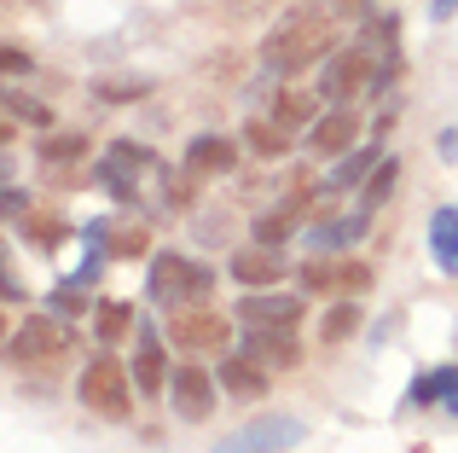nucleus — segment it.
Wrapping results in <instances>:
<instances>
[{"label": "nucleus", "instance_id": "nucleus-1", "mask_svg": "<svg viewBox=\"0 0 458 453\" xmlns=\"http://www.w3.org/2000/svg\"><path fill=\"white\" fill-rule=\"evenodd\" d=\"M331 47H336V18H331V12L296 6L284 23L267 30V41H261V64H267V76H296V70L331 58Z\"/></svg>", "mask_w": 458, "mask_h": 453}, {"label": "nucleus", "instance_id": "nucleus-2", "mask_svg": "<svg viewBox=\"0 0 458 453\" xmlns=\"http://www.w3.org/2000/svg\"><path fill=\"white\" fill-rule=\"evenodd\" d=\"M209 268H203V261H191V256H174V250H168V256H157L151 261V303H163V308H191V303H203V296H209Z\"/></svg>", "mask_w": 458, "mask_h": 453}, {"label": "nucleus", "instance_id": "nucleus-3", "mask_svg": "<svg viewBox=\"0 0 458 453\" xmlns=\"http://www.w3.org/2000/svg\"><path fill=\"white\" fill-rule=\"evenodd\" d=\"M70 349H76L70 326H53V320H30V326L12 338V361L30 366V372H58V366L70 361Z\"/></svg>", "mask_w": 458, "mask_h": 453}, {"label": "nucleus", "instance_id": "nucleus-4", "mask_svg": "<svg viewBox=\"0 0 458 453\" xmlns=\"http://www.w3.org/2000/svg\"><path fill=\"white\" fill-rule=\"evenodd\" d=\"M99 175H105V186H111L116 198H128V204L140 198V186H146V181H168V175H163V163H157L151 151H140L134 140H116V146L105 151Z\"/></svg>", "mask_w": 458, "mask_h": 453}, {"label": "nucleus", "instance_id": "nucleus-5", "mask_svg": "<svg viewBox=\"0 0 458 453\" xmlns=\"http://www.w3.org/2000/svg\"><path fill=\"white\" fill-rule=\"evenodd\" d=\"M371 76H377V53L371 47H343V53H331L325 58V76H319V93L325 99H354V93H366L371 88Z\"/></svg>", "mask_w": 458, "mask_h": 453}, {"label": "nucleus", "instance_id": "nucleus-6", "mask_svg": "<svg viewBox=\"0 0 458 453\" xmlns=\"http://www.w3.org/2000/svg\"><path fill=\"white\" fill-rule=\"evenodd\" d=\"M128 378H134V372H123L111 355H99V361L81 372V401H88L93 413H105V419H128V401H134Z\"/></svg>", "mask_w": 458, "mask_h": 453}, {"label": "nucleus", "instance_id": "nucleus-7", "mask_svg": "<svg viewBox=\"0 0 458 453\" xmlns=\"http://www.w3.org/2000/svg\"><path fill=\"white\" fill-rule=\"evenodd\" d=\"M168 338H174L186 355H215V349L226 343V320H221V314H209L203 303H191V308H168Z\"/></svg>", "mask_w": 458, "mask_h": 453}, {"label": "nucleus", "instance_id": "nucleus-8", "mask_svg": "<svg viewBox=\"0 0 458 453\" xmlns=\"http://www.w3.org/2000/svg\"><path fill=\"white\" fill-rule=\"evenodd\" d=\"M302 424L296 419H261V424H244V431H233L226 442H215L209 453H291L302 442Z\"/></svg>", "mask_w": 458, "mask_h": 453}, {"label": "nucleus", "instance_id": "nucleus-9", "mask_svg": "<svg viewBox=\"0 0 458 453\" xmlns=\"http://www.w3.org/2000/svg\"><path fill=\"white\" fill-rule=\"evenodd\" d=\"M296 279H302L308 291H336V296L348 291V296H354V291H366V285H371V268H366V261H348V256H331V250H325V256L302 261Z\"/></svg>", "mask_w": 458, "mask_h": 453}, {"label": "nucleus", "instance_id": "nucleus-10", "mask_svg": "<svg viewBox=\"0 0 458 453\" xmlns=\"http://www.w3.org/2000/svg\"><path fill=\"white\" fill-rule=\"evenodd\" d=\"M302 308H308L302 291H250L238 314H244V326H296Z\"/></svg>", "mask_w": 458, "mask_h": 453}, {"label": "nucleus", "instance_id": "nucleus-11", "mask_svg": "<svg viewBox=\"0 0 458 453\" xmlns=\"http://www.w3.org/2000/svg\"><path fill=\"white\" fill-rule=\"evenodd\" d=\"M215 384H221V378H203V366H180V372L168 378L174 413L180 419H209L215 413Z\"/></svg>", "mask_w": 458, "mask_h": 453}, {"label": "nucleus", "instance_id": "nucleus-12", "mask_svg": "<svg viewBox=\"0 0 458 453\" xmlns=\"http://www.w3.org/2000/svg\"><path fill=\"white\" fill-rule=\"evenodd\" d=\"M284 273H291V261H284L279 250L267 244V238L233 256V279H238V285H250V291H261V285H279Z\"/></svg>", "mask_w": 458, "mask_h": 453}, {"label": "nucleus", "instance_id": "nucleus-13", "mask_svg": "<svg viewBox=\"0 0 458 453\" xmlns=\"http://www.w3.org/2000/svg\"><path fill=\"white\" fill-rule=\"evenodd\" d=\"M244 355H250V361H261V366H273V372H284V366L302 361V349H296L291 326H250Z\"/></svg>", "mask_w": 458, "mask_h": 453}, {"label": "nucleus", "instance_id": "nucleus-14", "mask_svg": "<svg viewBox=\"0 0 458 453\" xmlns=\"http://www.w3.org/2000/svg\"><path fill=\"white\" fill-rule=\"evenodd\" d=\"M226 384V396H238V401H261L267 396V366L261 361H250V355H233V361H221V372H215Z\"/></svg>", "mask_w": 458, "mask_h": 453}, {"label": "nucleus", "instance_id": "nucleus-15", "mask_svg": "<svg viewBox=\"0 0 458 453\" xmlns=\"http://www.w3.org/2000/svg\"><path fill=\"white\" fill-rule=\"evenodd\" d=\"M354 134H360V116L343 111V105H331V111L313 123V151H325V158H331V151H348Z\"/></svg>", "mask_w": 458, "mask_h": 453}, {"label": "nucleus", "instance_id": "nucleus-16", "mask_svg": "<svg viewBox=\"0 0 458 453\" xmlns=\"http://www.w3.org/2000/svg\"><path fill=\"white\" fill-rule=\"evenodd\" d=\"M233 163H238L233 140H215V134L191 140V151H186V175H191V181H203V175H226Z\"/></svg>", "mask_w": 458, "mask_h": 453}, {"label": "nucleus", "instance_id": "nucleus-17", "mask_svg": "<svg viewBox=\"0 0 458 453\" xmlns=\"http://www.w3.org/2000/svg\"><path fill=\"white\" fill-rule=\"evenodd\" d=\"M429 256H436V268L458 273V209H436V221H429Z\"/></svg>", "mask_w": 458, "mask_h": 453}, {"label": "nucleus", "instance_id": "nucleus-18", "mask_svg": "<svg viewBox=\"0 0 458 453\" xmlns=\"http://www.w3.org/2000/svg\"><path fill=\"white\" fill-rule=\"evenodd\" d=\"M99 226H105V238H111V244H105V250H111L116 261H134V256H146L151 233H146V226H140V221H99Z\"/></svg>", "mask_w": 458, "mask_h": 453}, {"label": "nucleus", "instance_id": "nucleus-19", "mask_svg": "<svg viewBox=\"0 0 458 453\" xmlns=\"http://www.w3.org/2000/svg\"><path fill=\"white\" fill-rule=\"evenodd\" d=\"M412 401H447V413H458V366H436L412 384Z\"/></svg>", "mask_w": 458, "mask_h": 453}, {"label": "nucleus", "instance_id": "nucleus-20", "mask_svg": "<svg viewBox=\"0 0 458 453\" xmlns=\"http://www.w3.org/2000/svg\"><path fill=\"white\" fill-rule=\"evenodd\" d=\"M273 123H279V128H291V134H296V128H308L313 123V93H296V88H284V93H273Z\"/></svg>", "mask_w": 458, "mask_h": 453}, {"label": "nucleus", "instance_id": "nucleus-21", "mask_svg": "<svg viewBox=\"0 0 458 453\" xmlns=\"http://www.w3.org/2000/svg\"><path fill=\"white\" fill-rule=\"evenodd\" d=\"M244 146L261 151V158H284V151H291V128H279L273 116H256V123L244 128Z\"/></svg>", "mask_w": 458, "mask_h": 453}, {"label": "nucleus", "instance_id": "nucleus-22", "mask_svg": "<svg viewBox=\"0 0 458 453\" xmlns=\"http://www.w3.org/2000/svg\"><path fill=\"white\" fill-rule=\"evenodd\" d=\"M128 372H134V384L146 389V396H157V389L168 384V372H163V349H157V343H140V355H134V366H128Z\"/></svg>", "mask_w": 458, "mask_h": 453}, {"label": "nucleus", "instance_id": "nucleus-23", "mask_svg": "<svg viewBox=\"0 0 458 453\" xmlns=\"http://www.w3.org/2000/svg\"><path fill=\"white\" fill-rule=\"evenodd\" d=\"M360 226H366V209H360V216H348V221L319 226V233H313V244H319V250H343L348 238H360Z\"/></svg>", "mask_w": 458, "mask_h": 453}, {"label": "nucleus", "instance_id": "nucleus-24", "mask_svg": "<svg viewBox=\"0 0 458 453\" xmlns=\"http://www.w3.org/2000/svg\"><path fill=\"white\" fill-rule=\"evenodd\" d=\"M377 163H383V158H377V146L354 151V158H348L343 169H336V181H331V186H336V192H343V186H354V181H360V175H371V169H377Z\"/></svg>", "mask_w": 458, "mask_h": 453}, {"label": "nucleus", "instance_id": "nucleus-25", "mask_svg": "<svg viewBox=\"0 0 458 453\" xmlns=\"http://www.w3.org/2000/svg\"><path fill=\"white\" fill-rule=\"evenodd\" d=\"M389 186H394V158L371 169V181H366V198H360V209H366V216H371V209H377L383 198H389Z\"/></svg>", "mask_w": 458, "mask_h": 453}, {"label": "nucleus", "instance_id": "nucleus-26", "mask_svg": "<svg viewBox=\"0 0 458 453\" xmlns=\"http://www.w3.org/2000/svg\"><path fill=\"white\" fill-rule=\"evenodd\" d=\"M354 326H360V308L354 303H336L331 314H325V343H343Z\"/></svg>", "mask_w": 458, "mask_h": 453}, {"label": "nucleus", "instance_id": "nucleus-27", "mask_svg": "<svg viewBox=\"0 0 458 453\" xmlns=\"http://www.w3.org/2000/svg\"><path fill=\"white\" fill-rule=\"evenodd\" d=\"M128 320H134V314H128L123 303H99V338H105V343H116V338L128 331Z\"/></svg>", "mask_w": 458, "mask_h": 453}, {"label": "nucleus", "instance_id": "nucleus-28", "mask_svg": "<svg viewBox=\"0 0 458 453\" xmlns=\"http://www.w3.org/2000/svg\"><path fill=\"white\" fill-rule=\"evenodd\" d=\"M81 158V140L76 134H64V140H53V146H41V163L47 169H58V163H76Z\"/></svg>", "mask_w": 458, "mask_h": 453}, {"label": "nucleus", "instance_id": "nucleus-29", "mask_svg": "<svg viewBox=\"0 0 458 453\" xmlns=\"http://www.w3.org/2000/svg\"><path fill=\"white\" fill-rule=\"evenodd\" d=\"M81 308H88V296H81V285L76 279H70V285H58V291H53V314H81Z\"/></svg>", "mask_w": 458, "mask_h": 453}, {"label": "nucleus", "instance_id": "nucleus-30", "mask_svg": "<svg viewBox=\"0 0 458 453\" xmlns=\"http://www.w3.org/2000/svg\"><path fill=\"white\" fill-rule=\"evenodd\" d=\"M30 233L53 244V238H64V221H53V216H30Z\"/></svg>", "mask_w": 458, "mask_h": 453}, {"label": "nucleus", "instance_id": "nucleus-31", "mask_svg": "<svg viewBox=\"0 0 458 453\" xmlns=\"http://www.w3.org/2000/svg\"><path fill=\"white\" fill-rule=\"evenodd\" d=\"M12 105V111H23V116H30V123H47V111H41V105H35V99H6Z\"/></svg>", "mask_w": 458, "mask_h": 453}, {"label": "nucleus", "instance_id": "nucleus-32", "mask_svg": "<svg viewBox=\"0 0 458 453\" xmlns=\"http://www.w3.org/2000/svg\"><path fill=\"white\" fill-rule=\"evenodd\" d=\"M366 6H371V0H336V12H343V18H366Z\"/></svg>", "mask_w": 458, "mask_h": 453}, {"label": "nucleus", "instance_id": "nucleus-33", "mask_svg": "<svg viewBox=\"0 0 458 453\" xmlns=\"http://www.w3.org/2000/svg\"><path fill=\"white\" fill-rule=\"evenodd\" d=\"M458 12V0H436V18H453Z\"/></svg>", "mask_w": 458, "mask_h": 453}]
</instances>
